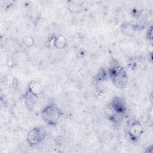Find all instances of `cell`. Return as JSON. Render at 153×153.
Segmentation results:
<instances>
[{"label":"cell","instance_id":"6da1fadb","mask_svg":"<svg viewBox=\"0 0 153 153\" xmlns=\"http://www.w3.org/2000/svg\"><path fill=\"white\" fill-rule=\"evenodd\" d=\"M108 76L114 85L118 89H124L128 83V78L125 68L118 62H113L109 68Z\"/></svg>","mask_w":153,"mask_h":153},{"label":"cell","instance_id":"7a4b0ae2","mask_svg":"<svg viewBox=\"0 0 153 153\" xmlns=\"http://www.w3.org/2000/svg\"><path fill=\"white\" fill-rule=\"evenodd\" d=\"M41 118L46 124L51 126H55L59 123L62 112L56 104L52 103L45 106L41 111Z\"/></svg>","mask_w":153,"mask_h":153},{"label":"cell","instance_id":"3957f363","mask_svg":"<svg viewBox=\"0 0 153 153\" xmlns=\"http://www.w3.org/2000/svg\"><path fill=\"white\" fill-rule=\"evenodd\" d=\"M47 133L42 127H35L30 129L26 136L28 144L31 146H35L41 143L46 137Z\"/></svg>","mask_w":153,"mask_h":153},{"label":"cell","instance_id":"277c9868","mask_svg":"<svg viewBox=\"0 0 153 153\" xmlns=\"http://www.w3.org/2000/svg\"><path fill=\"white\" fill-rule=\"evenodd\" d=\"M144 133V128L141 123L138 120L134 121L129 126L127 133L129 138L133 142L137 141Z\"/></svg>","mask_w":153,"mask_h":153},{"label":"cell","instance_id":"5b68a950","mask_svg":"<svg viewBox=\"0 0 153 153\" xmlns=\"http://www.w3.org/2000/svg\"><path fill=\"white\" fill-rule=\"evenodd\" d=\"M115 113L124 116L127 111V105L125 100L121 97H114L108 105Z\"/></svg>","mask_w":153,"mask_h":153},{"label":"cell","instance_id":"8992f818","mask_svg":"<svg viewBox=\"0 0 153 153\" xmlns=\"http://www.w3.org/2000/svg\"><path fill=\"white\" fill-rule=\"evenodd\" d=\"M22 97L24 100L25 106L27 108V109L30 111L32 110L37 103V101L38 100V97L31 93L27 89L25 91V92L23 93Z\"/></svg>","mask_w":153,"mask_h":153},{"label":"cell","instance_id":"52a82bcc","mask_svg":"<svg viewBox=\"0 0 153 153\" xmlns=\"http://www.w3.org/2000/svg\"><path fill=\"white\" fill-rule=\"evenodd\" d=\"M27 90L38 97L44 93L43 85L39 82L35 80H32L29 82Z\"/></svg>","mask_w":153,"mask_h":153},{"label":"cell","instance_id":"ba28073f","mask_svg":"<svg viewBox=\"0 0 153 153\" xmlns=\"http://www.w3.org/2000/svg\"><path fill=\"white\" fill-rule=\"evenodd\" d=\"M84 2L69 1L67 2V8L72 13H78L82 11L84 8Z\"/></svg>","mask_w":153,"mask_h":153},{"label":"cell","instance_id":"9c48e42d","mask_svg":"<svg viewBox=\"0 0 153 153\" xmlns=\"http://www.w3.org/2000/svg\"><path fill=\"white\" fill-rule=\"evenodd\" d=\"M2 82L7 87L10 88L16 89L19 85V79L16 76L11 75H8L5 76Z\"/></svg>","mask_w":153,"mask_h":153},{"label":"cell","instance_id":"30bf717a","mask_svg":"<svg viewBox=\"0 0 153 153\" xmlns=\"http://www.w3.org/2000/svg\"><path fill=\"white\" fill-rule=\"evenodd\" d=\"M68 45V40L63 35H55L54 39V48L57 49H62Z\"/></svg>","mask_w":153,"mask_h":153},{"label":"cell","instance_id":"8fae6325","mask_svg":"<svg viewBox=\"0 0 153 153\" xmlns=\"http://www.w3.org/2000/svg\"><path fill=\"white\" fill-rule=\"evenodd\" d=\"M108 76V74L106 69H105L103 67H102L99 69L94 76V81L96 83L102 82L107 79Z\"/></svg>","mask_w":153,"mask_h":153},{"label":"cell","instance_id":"7c38bea8","mask_svg":"<svg viewBox=\"0 0 153 153\" xmlns=\"http://www.w3.org/2000/svg\"><path fill=\"white\" fill-rule=\"evenodd\" d=\"M137 29L136 25H131L130 23H123L121 27V30L123 33L127 35H130L133 32Z\"/></svg>","mask_w":153,"mask_h":153},{"label":"cell","instance_id":"4fadbf2b","mask_svg":"<svg viewBox=\"0 0 153 153\" xmlns=\"http://www.w3.org/2000/svg\"><path fill=\"white\" fill-rule=\"evenodd\" d=\"M23 42L27 48H30L34 45V39L31 36L27 35L23 38Z\"/></svg>","mask_w":153,"mask_h":153},{"label":"cell","instance_id":"5bb4252c","mask_svg":"<svg viewBox=\"0 0 153 153\" xmlns=\"http://www.w3.org/2000/svg\"><path fill=\"white\" fill-rule=\"evenodd\" d=\"M55 35H52L49 37L47 41V46L50 48H54V39Z\"/></svg>","mask_w":153,"mask_h":153},{"label":"cell","instance_id":"9a60e30c","mask_svg":"<svg viewBox=\"0 0 153 153\" xmlns=\"http://www.w3.org/2000/svg\"><path fill=\"white\" fill-rule=\"evenodd\" d=\"M146 38L149 40L152 39V26H150V27L148 29V30L147 31Z\"/></svg>","mask_w":153,"mask_h":153}]
</instances>
